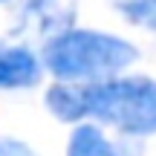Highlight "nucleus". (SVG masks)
<instances>
[{
  "mask_svg": "<svg viewBox=\"0 0 156 156\" xmlns=\"http://www.w3.org/2000/svg\"><path fill=\"white\" fill-rule=\"evenodd\" d=\"M0 156H38V153L20 139H3L0 142Z\"/></svg>",
  "mask_w": 156,
  "mask_h": 156,
  "instance_id": "423d86ee",
  "label": "nucleus"
},
{
  "mask_svg": "<svg viewBox=\"0 0 156 156\" xmlns=\"http://www.w3.org/2000/svg\"><path fill=\"white\" fill-rule=\"evenodd\" d=\"M0 142H3V139H0Z\"/></svg>",
  "mask_w": 156,
  "mask_h": 156,
  "instance_id": "6e6552de",
  "label": "nucleus"
},
{
  "mask_svg": "<svg viewBox=\"0 0 156 156\" xmlns=\"http://www.w3.org/2000/svg\"><path fill=\"white\" fill-rule=\"evenodd\" d=\"M0 3H6V0H0Z\"/></svg>",
  "mask_w": 156,
  "mask_h": 156,
  "instance_id": "0eeeda50",
  "label": "nucleus"
},
{
  "mask_svg": "<svg viewBox=\"0 0 156 156\" xmlns=\"http://www.w3.org/2000/svg\"><path fill=\"white\" fill-rule=\"evenodd\" d=\"M116 12L133 26L156 32V0H116Z\"/></svg>",
  "mask_w": 156,
  "mask_h": 156,
  "instance_id": "39448f33",
  "label": "nucleus"
},
{
  "mask_svg": "<svg viewBox=\"0 0 156 156\" xmlns=\"http://www.w3.org/2000/svg\"><path fill=\"white\" fill-rule=\"evenodd\" d=\"M44 58L26 46L0 44V90H26L41 81Z\"/></svg>",
  "mask_w": 156,
  "mask_h": 156,
  "instance_id": "7ed1b4c3",
  "label": "nucleus"
},
{
  "mask_svg": "<svg viewBox=\"0 0 156 156\" xmlns=\"http://www.w3.org/2000/svg\"><path fill=\"white\" fill-rule=\"evenodd\" d=\"M46 110L58 122L78 124L95 119L124 136L156 133V81L153 78H101L58 81L46 90Z\"/></svg>",
  "mask_w": 156,
  "mask_h": 156,
  "instance_id": "f257e3e1",
  "label": "nucleus"
},
{
  "mask_svg": "<svg viewBox=\"0 0 156 156\" xmlns=\"http://www.w3.org/2000/svg\"><path fill=\"white\" fill-rule=\"evenodd\" d=\"M44 67L58 81L113 78L139 58L130 41L95 29H61L44 44Z\"/></svg>",
  "mask_w": 156,
  "mask_h": 156,
  "instance_id": "f03ea898",
  "label": "nucleus"
},
{
  "mask_svg": "<svg viewBox=\"0 0 156 156\" xmlns=\"http://www.w3.org/2000/svg\"><path fill=\"white\" fill-rule=\"evenodd\" d=\"M67 156H124V153L101 133V127L90 122H78V127L67 142Z\"/></svg>",
  "mask_w": 156,
  "mask_h": 156,
  "instance_id": "20e7f679",
  "label": "nucleus"
}]
</instances>
